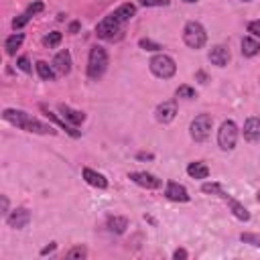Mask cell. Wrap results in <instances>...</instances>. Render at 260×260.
Here are the masks:
<instances>
[{
    "label": "cell",
    "instance_id": "cell-1",
    "mask_svg": "<svg viewBox=\"0 0 260 260\" xmlns=\"http://www.w3.org/2000/svg\"><path fill=\"white\" fill-rule=\"evenodd\" d=\"M2 118L14 126H18L20 130L24 132H32V134H55V128L53 126H47L43 124L41 120L32 118L30 114L22 112V110H12V108H6L2 112Z\"/></svg>",
    "mask_w": 260,
    "mask_h": 260
},
{
    "label": "cell",
    "instance_id": "cell-2",
    "mask_svg": "<svg viewBox=\"0 0 260 260\" xmlns=\"http://www.w3.org/2000/svg\"><path fill=\"white\" fill-rule=\"evenodd\" d=\"M201 191H203V193H215L217 197H221L223 201H228V205H230L232 213H234L238 219H242V221H248V219H250L248 209H246L242 203H238L234 197H230V195L221 189V185H219V183H203V185H201Z\"/></svg>",
    "mask_w": 260,
    "mask_h": 260
},
{
    "label": "cell",
    "instance_id": "cell-3",
    "mask_svg": "<svg viewBox=\"0 0 260 260\" xmlns=\"http://www.w3.org/2000/svg\"><path fill=\"white\" fill-rule=\"evenodd\" d=\"M108 69V53L102 47H91L89 49V57H87V77L98 81Z\"/></svg>",
    "mask_w": 260,
    "mask_h": 260
},
{
    "label": "cell",
    "instance_id": "cell-4",
    "mask_svg": "<svg viewBox=\"0 0 260 260\" xmlns=\"http://www.w3.org/2000/svg\"><path fill=\"white\" fill-rule=\"evenodd\" d=\"M95 35L102 41H118L124 35V22H120L114 14H108L104 20L98 22L95 26Z\"/></svg>",
    "mask_w": 260,
    "mask_h": 260
},
{
    "label": "cell",
    "instance_id": "cell-5",
    "mask_svg": "<svg viewBox=\"0 0 260 260\" xmlns=\"http://www.w3.org/2000/svg\"><path fill=\"white\" fill-rule=\"evenodd\" d=\"M183 41L191 49H201L207 43V32H205L203 24L197 20H189L183 28Z\"/></svg>",
    "mask_w": 260,
    "mask_h": 260
},
{
    "label": "cell",
    "instance_id": "cell-6",
    "mask_svg": "<svg viewBox=\"0 0 260 260\" xmlns=\"http://www.w3.org/2000/svg\"><path fill=\"white\" fill-rule=\"evenodd\" d=\"M148 67H150V71H152L156 77H160V79H169V77H173L175 71H177V63H175V59L169 57V55H165V53L154 55V57L150 59Z\"/></svg>",
    "mask_w": 260,
    "mask_h": 260
},
{
    "label": "cell",
    "instance_id": "cell-7",
    "mask_svg": "<svg viewBox=\"0 0 260 260\" xmlns=\"http://www.w3.org/2000/svg\"><path fill=\"white\" fill-rule=\"evenodd\" d=\"M211 126H213V118L209 114H199L195 116V120L189 126V134L195 142H203L209 134H211Z\"/></svg>",
    "mask_w": 260,
    "mask_h": 260
},
{
    "label": "cell",
    "instance_id": "cell-8",
    "mask_svg": "<svg viewBox=\"0 0 260 260\" xmlns=\"http://www.w3.org/2000/svg\"><path fill=\"white\" fill-rule=\"evenodd\" d=\"M238 142V126L232 120H225L217 130V144L221 150H234Z\"/></svg>",
    "mask_w": 260,
    "mask_h": 260
},
{
    "label": "cell",
    "instance_id": "cell-9",
    "mask_svg": "<svg viewBox=\"0 0 260 260\" xmlns=\"http://www.w3.org/2000/svg\"><path fill=\"white\" fill-rule=\"evenodd\" d=\"M128 179L134 181V183L140 185V187H146V189H158V187L162 185V181H160L158 177H154V175H150V173H144V171H134V173L128 175Z\"/></svg>",
    "mask_w": 260,
    "mask_h": 260
},
{
    "label": "cell",
    "instance_id": "cell-10",
    "mask_svg": "<svg viewBox=\"0 0 260 260\" xmlns=\"http://www.w3.org/2000/svg\"><path fill=\"white\" fill-rule=\"evenodd\" d=\"M154 116H156V120L162 122V124L173 122L175 116H177V102H175V100H169V102L158 104L156 110H154Z\"/></svg>",
    "mask_w": 260,
    "mask_h": 260
},
{
    "label": "cell",
    "instance_id": "cell-11",
    "mask_svg": "<svg viewBox=\"0 0 260 260\" xmlns=\"http://www.w3.org/2000/svg\"><path fill=\"white\" fill-rule=\"evenodd\" d=\"M6 221H8L10 228L22 230V228L28 225V221H30V211H28L26 207H18V209H14L12 213L6 215Z\"/></svg>",
    "mask_w": 260,
    "mask_h": 260
},
{
    "label": "cell",
    "instance_id": "cell-12",
    "mask_svg": "<svg viewBox=\"0 0 260 260\" xmlns=\"http://www.w3.org/2000/svg\"><path fill=\"white\" fill-rule=\"evenodd\" d=\"M53 69H55V73L57 75H67L69 71H71V53L67 51V49H63V51H59L55 57H53Z\"/></svg>",
    "mask_w": 260,
    "mask_h": 260
},
{
    "label": "cell",
    "instance_id": "cell-13",
    "mask_svg": "<svg viewBox=\"0 0 260 260\" xmlns=\"http://www.w3.org/2000/svg\"><path fill=\"white\" fill-rule=\"evenodd\" d=\"M165 195H167V197H169L171 201H181V203L189 201V193H187V189H185L183 185L175 183V181H169V183H167Z\"/></svg>",
    "mask_w": 260,
    "mask_h": 260
},
{
    "label": "cell",
    "instance_id": "cell-14",
    "mask_svg": "<svg viewBox=\"0 0 260 260\" xmlns=\"http://www.w3.org/2000/svg\"><path fill=\"white\" fill-rule=\"evenodd\" d=\"M209 61H211L213 65H217V67H225V65L230 63V49L223 47V45L211 47V51H209Z\"/></svg>",
    "mask_w": 260,
    "mask_h": 260
},
{
    "label": "cell",
    "instance_id": "cell-15",
    "mask_svg": "<svg viewBox=\"0 0 260 260\" xmlns=\"http://www.w3.org/2000/svg\"><path fill=\"white\" fill-rule=\"evenodd\" d=\"M244 138L248 142H258L260 140V118L252 116L244 122Z\"/></svg>",
    "mask_w": 260,
    "mask_h": 260
},
{
    "label": "cell",
    "instance_id": "cell-16",
    "mask_svg": "<svg viewBox=\"0 0 260 260\" xmlns=\"http://www.w3.org/2000/svg\"><path fill=\"white\" fill-rule=\"evenodd\" d=\"M81 175H83L85 183L91 185V187H98V189H106V187H108V179H106L102 173H95V171L89 169V167H85V169L81 171Z\"/></svg>",
    "mask_w": 260,
    "mask_h": 260
},
{
    "label": "cell",
    "instance_id": "cell-17",
    "mask_svg": "<svg viewBox=\"0 0 260 260\" xmlns=\"http://www.w3.org/2000/svg\"><path fill=\"white\" fill-rule=\"evenodd\" d=\"M59 112L63 114V118H65L71 126H79V124L85 122V114H83V112H77V110H73V108H69V106H65V104H59Z\"/></svg>",
    "mask_w": 260,
    "mask_h": 260
},
{
    "label": "cell",
    "instance_id": "cell-18",
    "mask_svg": "<svg viewBox=\"0 0 260 260\" xmlns=\"http://www.w3.org/2000/svg\"><path fill=\"white\" fill-rule=\"evenodd\" d=\"M41 110L45 112V116H47V118H49L51 122H55V124H59V126H61V128H63V130H65V132H67L69 136H73V138H79V136H81V132H79V130H75V126H71V124H67V122H63V120H59V118H57V114H53V112H49V108H47L45 104H41Z\"/></svg>",
    "mask_w": 260,
    "mask_h": 260
},
{
    "label": "cell",
    "instance_id": "cell-19",
    "mask_svg": "<svg viewBox=\"0 0 260 260\" xmlns=\"http://www.w3.org/2000/svg\"><path fill=\"white\" fill-rule=\"evenodd\" d=\"M112 14H114V16H116L120 22H124V24H126V22H128V20H130V18L136 14V6H134V4H130V2H126V4L118 6V8H116Z\"/></svg>",
    "mask_w": 260,
    "mask_h": 260
},
{
    "label": "cell",
    "instance_id": "cell-20",
    "mask_svg": "<svg viewBox=\"0 0 260 260\" xmlns=\"http://www.w3.org/2000/svg\"><path fill=\"white\" fill-rule=\"evenodd\" d=\"M106 223H108V230L114 232V234H124L126 228H128V219L122 217V215H110Z\"/></svg>",
    "mask_w": 260,
    "mask_h": 260
},
{
    "label": "cell",
    "instance_id": "cell-21",
    "mask_svg": "<svg viewBox=\"0 0 260 260\" xmlns=\"http://www.w3.org/2000/svg\"><path fill=\"white\" fill-rule=\"evenodd\" d=\"M187 173H189V177H193V179H207V177H209V169H207V165L201 162V160L191 162V165L187 167Z\"/></svg>",
    "mask_w": 260,
    "mask_h": 260
},
{
    "label": "cell",
    "instance_id": "cell-22",
    "mask_svg": "<svg viewBox=\"0 0 260 260\" xmlns=\"http://www.w3.org/2000/svg\"><path fill=\"white\" fill-rule=\"evenodd\" d=\"M260 53V43L252 37H244L242 39V55L244 57H254Z\"/></svg>",
    "mask_w": 260,
    "mask_h": 260
},
{
    "label": "cell",
    "instance_id": "cell-23",
    "mask_svg": "<svg viewBox=\"0 0 260 260\" xmlns=\"http://www.w3.org/2000/svg\"><path fill=\"white\" fill-rule=\"evenodd\" d=\"M37 73H39V77L45 79V81H53V79L57 77L53 65H49L47 61H37Z\"/></svg>",
    "mask_w": 260,
    "mask_h": 260
},
{
    "label": "cell",
    "instance_id": "cell-24",
    "mask_svg": "<svg viewBox=\"0 0 260 260\" xmlns=\"http://www.w3.org/2000/svg\"><path fill=\"white\" fill-rule=\"evenodd\" d=\"M22 41H24V35H22V32H14V35H10V37L6 39V43H4L6 53H8V55H14L16 49L22 45Z\"/></svg>",
    "mask_w": 260,
    "mask_h": 260
},
{
    "label": "cell",
    "instance_id": "cell-25",
    "mask_svg": "<svg viewBox=\"0 0 260 260\" xmlns=\"http://www.w3.org/2000/svg\"><path fill=\"white\" fill-rule=\"evenodd\" d=\"M61 39H63V35H61L59 30H53V32H49V35L43 39V45L49 47V49H53V47H57V45L61 43Z\"/></svg>",
    "mask_w": 260,
    "mask_h": 260
},
{
    "label": "cell",
    "instance_id": "cell-26",
    "mask_svg": "<svg viewBox=\"0 0 260 260\" xmlns=\"http://www.w3.org/2000/svg\"><path fill=\"white\" fill-rule=\"evenodd\" d=\"M65 256H67L69 260H81V258L87 256V250H85V246H75V248H71Z\"/></svg>",
    "mask_w": 260,
    "mask_h": 260
},
{
    "label": "cell",
    "instance_id": "cell-27",
    "mask_svg": "<svg viewBox=\"0 0 260 260\" xmlns=\"http://www.w3.org/2000/svg\"><path fill=\"white\" fill-rule=\"evenodd\" d=\"M240 240L244 242V244H250V246H256V248H260V236L258 234H242L240 236Z\"/></svg>",
    "mask_w": 260,
    "mask_h": 260
},
{
    "label": "cell",
    "instance_id": "cell-28",
    "mask_svg": "<svg viewBox=\"0 0 260 260\" xmlns=\"http://www.w3.org/2000/svg\"><path fill=\"white\" fill-rule=\"evenodd\" d=\"M30 16H32V14H28L26 10H24V12L20 14V16H16V18L12 20V26H14V30H18V28H22V26H24V24H26V22L30 20Z\"/></svg>",
    "mask_w": 260,
    "mask_h": 260
},
{
    "label": "cell",
    "instance_id": "cell-29",
    "mask_svg": "<svg viewBox=\"0 0 260 260\" xmlns=\"http://www.w3.org/2000/svg\"><path fill=\"white\" fill-rule=\"evenodd\" d=\"M177 98L191 100V98H195V89L189 87V85H179V87H177Z\"/></svg>",
    "mask_w": 260,
    "mask_h": 260
},
{
    "label": "cell",
    "instance_id": "cell-30",
    "mask_svg": "<svg viewBox=\"0 0 260 260\" xmlns=\"http://www.w3.org/2000/svg\"><path fill=\"white\" fill-rule=\"evenodd\" d=\"M138 45H140L142 49H146V51H158V49H162L158 43H154V41H150V39H140Z\"/></svg>",
    "mask_w": 260,
    "mask_h": 260
},
{
    "label": "cell",
    "instance_id": "cell-31",
    "mask_svg": "<svg viewBox=\"0 0 260 260\" xmlns=\"http://www.w3.org/2000/svg\"><path fill=\"white\" fill-rule=\"evenodd\" d=\"M16 65H18V69H22L24 73H30V71H32L30 61H28L26 57H18V59H16Z\"/></svg>",
    "mask_w": 260,
    "mask_h": 260
},
{
    "label": "cell",
    "instance_id": "cell-32",
    "mask_svg": "<svg viewBox=\"0 0 260 260\" xmlns=\"http://www.w3.org/2000/svg\"><path fill=\"white\" fill-rule=\"evenodd\" d=\"M140 4L146 6V8H150V6H167L169 0H140Z\"/></svg>",
    "mask_w": 260,
    "mask_h": 260
},
{
    "label": "cell",
    "instance_id": "cell-33",
    "mask_svg": "<svg viewBox=\"0 0 260 260\" xmlns=\"http://www.w3.org/2000/svg\"><path fill=\"white\" fill-rule=\"evenodd\" d=\"M248 32H252L254 37L260 39V20H252V22L248 24Z\"/></svg>",
    "mask_w": 260,
    "mask_h": 260
},
{
    "label": "cell",
    "instance_id": "cell-34",
    "mask_svg": "<svg viewBox=\"0 0 260 260\" xmlns=\"http://www.w3.org/2000/svg\"><path fill=\"white\" fill-rule=\"evenodd\" d=\"M43 8H45V6H43V2H32V4H30V6L26 8V12L35 16V14H37V12H41Z\"/></svg>",
    "mask_w": 260,
    "mask_h": 260
},
{
    "label": "cell",
    "instance_id": "cell-35",
    "mask_svg": "<svg viewBox=\"0 0 260 260\" xmlns=\"http://www.w3.org/2000/svg\"><path fill=\"white\" fill-rule=\"evenodd\" d=\"M187 256H189V254H187V250H183V248H179V250H175V252H173V258H175V260H179V258H181V260H185Z\"/></svg>",
    "mask_w": 260,
    "mask_h": 260
},
{
    "label": "cell",
    "instance_id": "cell-36",
    "mask_svg": "<svg viewBox=\"0 0 260 260\" xmlns=\"http://www.w3.org/2000/svg\"><path fill=\"white\" fill-rule=\"evenodd\" d=\"M0 203H2V211H0V213H2V215H8V197L2 195V197H0Z\"/></svg>",
    "mask_w": 260,
    "mask_h": 260
},
{
    "label": "cell",
    "instance_id": "cell-37",
    "mask_svg": "<svg viewBox=\"0 0 260 260\" xmlns=\"http://www.w3.org/2000/svg\"><path fill=\"white\" fill-rule=\"evenodd\" d=\"M55 248H57V244H51V246H47V248H43V250H41V256H45V254H49V252H53Z\"/></svg>",
    "mask_w": 260,
    "mask_h": 260
},
{
    "label": "cell",
    "instance_id": "cell-38",
    "mask_svg": "<svg viewBox=\"0 0 260 260\" xmlns=\"http://www.w3.org/2000/svg\"><path fill=\"white\" fill-rule=\"evenodd\" d=\"M77 30H79V22L75 20V22H71V24H69V32H77Z\"/></svg>",
    "mask_w": 260,
    "mask_h": 260
},
{
    "label": "cell",
    "instance_id": "cell-39",
    "mask_svg": "<svg viewBox=\"0 0 260 260\" xmlns=\"http://www.w3.org/2000/svg\"><path fill=\"white\" fill-rule=\"evenodd\" d=\"M138 158H152V154H148V152H146V154H144V152H140V154H138Z\"/></svg>",
    "mask_w": 260,
    "mask_h": 260
},
{
    "label": "cell",
    "instance_id": "cell-40",
    "mask_svg": "<svg viewBox=\"0 0 260 260\" xmlns=\"http://www.w3.org/2000/svg\"><path fill=\"white\" fill-rule=\"evenodd\" d=\"M183 2H189V4H193V2H197V0H183Z\"/></svg>",
    "mask_w": 260,
    "mask_h": 260
},
{
    "label": "cell",
    "instance_id": "cell-41",
    "mask_svg": "<svg viewBox=\"0 0 260 260\" xmlns=\"http://www.w3.org/2000/svg\"><path fill=\"white\" fill-rule=\"evenodd\" d=\"M258 201H260V193H258Z\"/></svg>",
    "mask_w": 260,
    "mask_h": 260
},
{
    "label": "cell",
    "instance_id": "cell-42",
    "mask_svg": "<svg viewBox=\"0 0 260 260\" xmlns=\"http://www.w3.org/2000/svg\"><path fill=\"white\" fill-rule=\"evenodd\" d=\"M244 2H250V0H244Z\"/></svg>",
    "mask_w": 260,
    "mask_h": 260
}]
</instances>
